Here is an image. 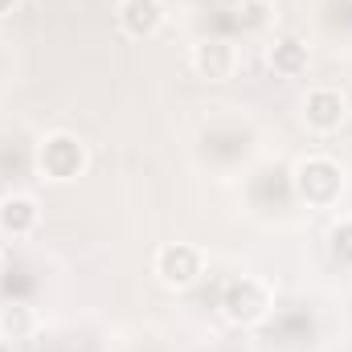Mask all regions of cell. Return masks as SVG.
Instances as JSON below:
<instances>
[{
    "label": "cell",
    "instance_id": "1",
    "mask_svg": "<svg viewBox=\"0 0 352 352\" xmlns=\"http://www.w3.org/2000/svg\"><path fill=\"white\" fill-rule=\"evenodd\" d=\"M37 173L54 184H70L87 173V144L70 131H54L37 144Z\"/></svg>",
    "mask_w": 352,
    "mask_h": 352
},
{
    "label": "cell",
    "instance_id": "2",
    "mask_svg": "<svg viewBox=\"0 0 352 352\" xmlns=\"http://www.w3.org/2000/svg\"><path fill=\"white\" fill-rule=\"evenodd\" d=\"M295 192H299V201H307L316 209L336 205L340 192H344L340 164L332 156H307V160H299V168H295Z\"/></svg>",
    "mask_w": 352,
    "mask_h": 352
},
{
    "label": "cell",
    "instance_id": "3",
    "mask_svg": "<svg viewBox=\"0 0 352 352\" xmlns=\"http://www.w3.org/2000/svg\"><path fill=\"white\" fill-rule=\"evenodd\" d=\"M221 307H226V320L230 324H242V328L246 324H258V320H266V311H270V291H266V283L242 274V278H234L226 287Z\"/></svg>",
    "mask_w": 352,
    "mask_h": 352
},
{
    "label": "cell",
    "instance_id": "4",
    "mask_svg": "<svg viewBox=\"0 0 352 352\" xmlns=\"http://www.w3.org/2000/svg\"><path fill=\"white\" fill-rule=\"evenodd\" d=\"M156 278L173 291H184L201 278V250L188 242H173L156 254Z\"/></svg>",
    "mask_w": 352,
    "mask_h": 352
},
{
    "label": "cell",
    "instance_id": "5",
    "mask_svg": "<svg viewBox=\"0 0 352 352\" xmlns=\"http://www.w3.org/2000/svg\"><path fill=\"white\" fill-rule=\"evenodd\" d=\"M303 119H307V127H311V131L328 135V131H336V127L349 119V102H344V94H340V90L320 87V90H311V94L303 98Z\"/></svg>",
    "mask_w": 352,
    "mask_h": 352
},
{
    "label": "cell",
    "instance_id": "6",
    "mask_svg": "<svg viewBox=\"0 0 352 352\" xmlns=\"http://www.w3.org/2000/svg\"><path fill=\"white\" fill-rule=\"evenodd\" d=\"M192 70H197L201 78H209V82H226V78L238 70V50H234L230 41H221V37L201 41V45L192 50Z\"/></svg>",
    "mask_w": 352,
    "mask_h": 352
},
{
    "label": "cell",
    "instance_id": "7",
    "mask_svg": "<svg viewBox=\"0 0 352 352\" xmlns=\"http://www.w3.org/2000/svg\"><path fill=\"white\" fill-rule=\"evenodd\" d=\"M119 29L127 37H156L164 29L160 0H119Z\"/></svg>",
    "mask_w": 352,
    "mask_h": 352
},
{
    "label": "cell",
    "instance_id": "8",
    "mask_svg": "<svg viewBox=\"0 0 352 352\" xmlns=\"http://www.w3.org/2000/svg\"><path fill=\"white\" fill-rule=\"evenodd\" d=\"M37 221H41V209H37V201L33 197H4L0 201V230L8 234V238H29L33 230H37Z\"/></svg>",
    "mask_w": 352,
    "mask_h": 352
},
{
    "label": "cell",
    "instance_id": "9",
    "mask_svg": "<svg viewBox=\"0 0 352 352\" xmlns=\"http://www.w3.org/2000/svg\"><path fill=\"white\" fill-rule=\"evenodd\" d=\"M266 62H270V70H274L278 78H299V74L307 70V41H303V37H295V33L274 37V45H270Z\"/></svg>",
    "mask_w": 352,
    "mask_h": 352
},
{
    "label": "cell",
    "instance_id": "10",
    "mask_svg": "<svg viewBox=\"0 0 352 352\" xmlns=\"http://www.w3.org/2000/svg\"><path fill=\"white\" fill-rule=\"evenodd\" d=\"M37 332V311L29 303H4L0 307V336L4 340H29Z\"/></svg>",
    "mask_w": 352,
    "mask_h": 352
},
{
    "label": "cell",
    "instance_id": "11",
    "mask_svg": "<svg viewBox=\"0 0 352 352\" xmlns=\"http://www.w3.org/2000/svg\"><path fill=\"white\" fill-rule=\"evenodd\" d=\"M328 242H332V254H336L340 263H352V217H340V221L332 226Z\"/></svg>",
    "mask_w": 352,
    "mask_h": 352
},
{
    "label": "cell",
    "instance_id": "12",
    "mask_svg": "<svg viewBox=\"0 0 352 352\" xmlns=\"http://www.w3.org/2000/svg\"><path fill=\"white\" fill-rule=\"evenodd\" d=\"M12 8H16V0H0V16H8Z\"/></svg>",
    "mask_w": 352,
    "mask_h": 352
},
{
    "label": "cell",
    "instance_id": "13",
    "mask_svg": "<svg viewBox=\"0 0 352 352\" xmlns=\"http://www.w3.org/2000/svg\"><path fill=\"white\" fill-rule=\"evenodd\" d=\"M0 352H16V349H12V340H4V336H0Z\"/></svg>",
    "mask_w": 352,
    "mask_h": 352
},
{
    "label": "cell",
    "instance_id": "14",
    "mask_svg": "<svg viewBox=\"0 0 352 352\" xmlns=\"http://www.w3.org/2000/svg\"><path fill=\"white\" fill-rule=\"evenodd\" d=\"M0 266H4V254H0Z\"/></svg>",
    "mask_w": 352,
    "mask_h": 352
}]
</instances>
